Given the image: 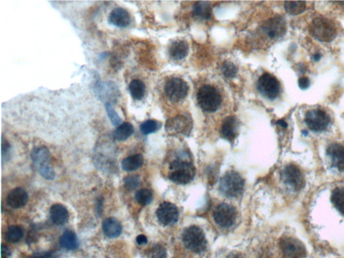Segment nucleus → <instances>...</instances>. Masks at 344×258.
Returning <instances> with one entry per match:
<instances>
[{
  "mask_svg": "<svg viewBox=\"0 0 344 258\" xmlns=\"http://www.w3.org/2000/svg\"><path fill=\"white\" fill-rule=\"evenodd\" d=\"M30 157L39 174L47 180H53L55 173L51 165V155L45 146L41 145L32 149Z\"/></svg>",
  "mask_w": 344,
  "mask_h": 258,
  "instance_id": "obj_1",
  "label": "nucleus"
},
{
  "mask_svg": "<svg viewBox=\"0 0 344 258\" xmlns=\"http://www.w3.org/2000/svg\"><path fill=\"white\" fill-rule=\"evenodd\" d=\"M168 177L177 184L185 185L193 181L196 174V168L189 161L176 159L170 165Z\"/></svg>",
  "mask_w": 344,
  "mask_h": 258,
  "instance_id": "obj_2",
  "label": "nucleus"
},
{
  "mask_svg": "<svg viewBox=\"0 0 344 258\" xmlns=\"http://www.w3.org/2000/svg\"><path fill=\"white\" fill-rule=\"evenodd\" d=\"M309 30L313 37L322 42H331L337 35L334 23L327 18L318 17L313 20L309 25Z\"/></svg>",
  "mask_w": 344,
  "mask_h": 258,
  "instance_id": "obj_3",
  "label": "nucleus"
},
{
  "mask_svg": "<svg viewBox=\"0 0 344 258\" xmlns=\"http://www.w3.org/2000/svg\"><path fill=\"white\" fill-rule=\"evenodd\" d=\"M244 187V179L237 172H227L220 181V193L228 198H236L241 196Z\"/></svg>",
  "mask_w": 344,
  "mask_h": 258,
  "instance_id": "obj_4",
  "label": "nucleus"
},
{
  "mask_svg": "<svg viewBox=\"0 0 344 258\" xmlns=\"http://www.w3.org/2000/svg\"><path fill=\"white\" fill-rule=\"evenodd\" d=\"M182 241L186 248L195 254L203 252L207 247L205 234L198 226H191L186 229L183 233Z\"/></svg>",
  "mask_w": 344,
  "mask_h": 258,
  "instance_id": "obj_5",
  "label": "nucleus"
},
{
  "mask_svg": "<svg viewBox=\"0 0 344 258\" xmlns=\"http://www.w3.org/2000/svg\"><path fill=\"white\" fill-rule=\"evenodd\" d=\"M197 101L200 107L205 112H214L221 105L222 96L216 87L205 85L199 89Z\"/></svg>",
  "mask_w": 344,
  "mask_h": 258,
  "instance_id": "obj_6",
  "label": "nucleus"
},
{
  "mask_svg": "<svg viewBox=\"0 0 344 258\" xmlns=\"http://www.w3.org/2000/svg\"><path fill=\"white\" fill-rule=\"evenodd\" d=\"M304 122L312 131L322 132L327 129L330 123V118L322 109H313L306 112Z\"/></svg>",
  "mask_w": 344,
  "mask_h": 258,
  "instance_id": "obj_7",
  "label": "nucleus"
},
{
  "mask_svg": "<svg viewBox=\"0 0 344 258\" xmlns=\"http://www.w3.org/2000/svg\"><path fill=\"white\" fill-rule=\"evenodd\" d=\"M189 87L182 79L173 78L168 80L165 86V93L170 101L179 102L187 96Z\"/></svg>",
  "mask_w": 344,
  "mask_h": 258,
  "instance_id": "obj_8",
  "label": "nucleus"
},
{
  "mask_svg": "<svg viewBox=\"0 0 344 258\" xmlns=\"http://www.w3.org/2000/svg\"><path fill=\"white\" fill-rule=\"evenodd\" d=\"M258 88L263 96L269 100L276 99L280 91V84L274 75L266 73L259 78Z\"/></svg>",
  "mask_w": 344,
  "mask_h": 258,
  "instance_id": "obj_9",
  "label": "nucleus"
},
{
  "mask_svg": "<svg viewBox=\"0 0 344 258\" xmlns=\"http://www.w3.org/2000/svg\"><path fill=\"white\" fill-rule=\"evenodd\" d=\"M236 217V210L227 203H221L215 208L213 218L216 225L223 228H228L234 225Z\"/></svg>",
  "mask_w": 344,
  "mask_h": 258,
  "instance_id": "obj_10",
  "label": "nucleus"
},
{
  "mask_svg": "<svg viewBox=\"0 0 344 258\" xmlns=\"http://www.w3.org/2000/svg\"><path fill=\"white\" fill-rule=\"evenodd\" d=\"M280 247L286 258H303L305 256L304 245L293 236H285L281 238Z\"/></svg>",
  "mask_w": 344,
  "mask_h": 258,
  "instance_id": "obj_11",
  "label": "nucleus"
},
{
  "mask_svg": "<svg viewBox=\"0 0 344 258\" xmlns=\"http://www.w3.org/2000/svg\"><path fill=\"white\" fill-rule=\"evenodd\" d=\"M282 179L295 191H301L305 186L303 173L295 165L290 164L284 168L282 172Z\"/></svg>",
  "mask_w": 344,
  "mask_h": 258,
  "instance_id": "obj_12",
  "label": "nucleus"
},
{
  "mask_svg": "<svg viewBox=\"0 0 344 258\" xmlns=\"http://www.w3.org/2000/svg\"><path fill=\"white\" fill-rule=\"evenodd\" d=\"M261 28L270 39H278L286 33V21L282 16H274L265 22Z\"/></svg>",
  "mask_w": 344,
  "mask_h": 258,
  "instance_id": "obj_13",
  "label": "nucleus"
},
{
  "mask_svg": "<svg viewBox=\"0 0 344 258\" xmlns=\"http://www.w3.org/2000/svg\"><path fill=\"white\" fill-rule=\"evenodd\" d=\"M157 219L164 226L173 225L179 218V211L175 204L169 202L161 203L156 211Z\"/></svg>",
  "mask_w": 344,
  "mask_h": 258,
  "instance_id": "obj_14",
  "label": "nucleus"
},
{
  "mask_svg": "<svg viewBox=\"0 0 344 258\" xmlns=\"http://www.w3.org/2000/svg\"><path fill=\"white\" fill-rule=\"evenodd\" d=\"M192 129V120L185 115H179L168 120L166 130L168 133L184 134L189 133Z\"/></svg>",
  "mask_w": 344,
  "mask_h": 258,
  "instance_id": "obj_15",
  "label": "nucleus"
},
{
  "mask_svg": "<svg viewBox=\"0 0 344 258\" xmlns=\"http://www.w3.org/2000/svg\"><path fill=\"white\" fill-rule=\"evenodd\" d=\"M327 154L331 160V166L339 171H344V146L339 143H332L327 148Z\"/></svg>",
  "mask_w": 344,
  "mask_h": 258,
  "instance_id": "obj_16",
  "label": "nucleus"
},
{
  "mask_svg": "<svg viewBox=\"0 0 344 258\" xmlns=\"http://www.w3.org/2000/svg\"><path fill=\"white\" fill-rule=\"evenodd\" d=\"M239 121L235 116H229L225 118L222 124L220 134L224 139L234 141L237 135Z\"/></svg>",
  "mask_w": 344,
  "mask_h": 258,
  "instance_id": "obj_17",
  "label": "nucleus"
},
{
  "mask_svg": "<svg viewBox=\"0 0 344 258\" xmlns=\"http://www.w3.org/2000/svg\"><path fill=\"white\" fill-rule=\"evenodd\" d=\"M28 200V193L21 188H16L9 193L7 202L12 209H21L24 207Z\"/></svg>",
  "mask_w": 344,
  "mask_h": 258,
  "instance_id": "obj_18",
  "label": "nucleus"
},
{
  "mask_svg": "<svg viewBox=\"0 0 344 258\" xmlns=\"http://www.w3.org/2000/svg\"><path fill=\"white\" fill-rule=\"evenodd\" d=\"M130 16L128 11L122 8L114 9L109 15L108 21L111 24L119 28H125L130 24Z\"/></svg>",
  "mask_w": 344,
  "mask_h": 258,
  "instance_id": "obj_19",
  "label": "nucleus"
},
{
  "mask_svg": "<svg viewBox=\"0 0 344 258\" xmlns=\"http://www.w3.org/2000/svg\"><path fill=\"white\" fill-rule=\"evenodd\" d=\"M102 229L105 236L109 238H116L121 236L123 227L116 218H106L102 224Z\"/></svg>",
  "mask_w": 344,
  "mask_h": 258,
  "instance_id": "obj_20",
  "label": "nucleus"
},
{
  "mask_svg": "<svg viewBox=\"0 0 344 258\" xmlns=\"http://www.w3.org/2000/svg\"><path fill=\"white\" fill-rule=\"evenodd\" d=\"M50 216L52 221L57 225H64L69 219V212L67 208L62 204H55L50 209Z\"/></svg>",
  "mask_w": 344,
  "mask_h": 258,
  "instance_id": "obj_21",
  "label": "nucleus"
},
{
  "mask_svg": "<svg viewBox=\"0 0 344 258\" xmlns=\"http://www.w3.org/2000/svg\"><path fill=\"white\" fill-rule=\"evenodd\" d=\"M189 46L186 41H176L170 46L169 53L172 58L175 60H182L187 56Z\"/></svg>",
  "mask_w": 344,
  "mask_h": 258,
  "instance_id": "obj_22",
  "label": "nucleus"
},
{
  "mask_svg": "<svg viewBox=\"0 0 344 258\" xmlns=\"http://www.w3.org/2000/svg\"><path fill=\"white\" fill-rule=\"evenodd\" d=\"M61 246L65 250L73 251L76 250L79 246L78 239L76 235L73 231H64L59 239Z\"/></svg>",
  "mask_w": 344,
  "mask_h": 258,
  "instance_id": "obj_23",
  "label": "nucleus"
},
{
  "mask_svg": "<svg viewBox=\"0 0 344 258\" xmlns=\"http://www.w3.org/2000/svg\"><path fill=\"white\" fill-rule=\"evenodd\" d=\"M143 156L141 154H135L124 159L122 161V168L124 171H135L143 166Z\"/></svg>",
  "mask_w": 344,
  "mask_h": 258,
  "instance_id": "obj_24",
  "label": "nucleus"
},
{
  "mask_svg": "<svg viewBox=\"0 0 344 258\" xmlns=\"http://www.w3.org/2000/svg\"><path fill=\"white\" fill-rule=\"evenodd\" d=\"M134 129L132 124L125 122L117 127L113 132V137L118 141H126L134 133Z\"/></svg>",
  "mask_w": 344,
  "mask_h": 258,
  "instance_id": "obj_25",
  "label": "nucleus"
},
{
  "mask_svg": "<svg viewBox=\"0 0 344 258\" xmlns=\"http://www.w3.org/2000/svg\"><path fill=\"white\" fill-rule=\"evenodd\" d=\"M193 15L204 20H209L212 16V8L208 1H198L193 8Z\"/></svg>",
  "mask_w": 344,
  "mask_h": 258,
  "instance_id": "obj_26",
  "label": "nucleus"
},
{
  "mask_svg": "<svg viewBox=\"0 0 344 258\" xmlns=\"http://www.w3.org/2000/svg\"><path fill=\"white\" fill-rule=\"evenodd\" d=\"M129 89L132 98H134V100H140L142 99L145 96L146 87L142 81L134 80L129 84Z\"/></svg>",
  "mask_w": 344,
  "mask_h": 258,
  "instance_id": "obj_27",
  "label": "nucleus"
},
{
  "mask_svg": "<svg viewBox=\"0 0 344 258\" xmlns=\"http://www.w3.org/2000/svg\"><path fill=\"white\" fill-rule=\"evenodd\" d=\"M331 201L339 212L344 216V187H337L333 190Z\"/></svg>",
  "mask_w": 344,
  "mask_h": 258,
  "instance_id": "obj_28",
  "label": "nucleus"
},
{
  "mask_svg": "<svg viewBox=\"0 0 344 258\" xmlns=\"http://www.w3.org/2000/svg\"><path fill=\"white\" fill-rule=\"evenodd\" d=\"M98 87V96L102 100L107 99L108 98H112V96H115L118 91L117 87L112 82L100 83Z\"/></svg>",
  "mask_w": 344,
  "mask_h": 258,
  "instance_id": "obj_29",
  "label": "nucleus"
},
{
  "mask_svg": "<svg viewBox=\"0 0 344 258\" xmlns=\"http://www.w3.org/2000/svg\"><path fill=\"white\" fill-rule=\"evenodd\" d=\"M24 231L20 226L11 225L7 229L5 234V239L10 243H18L22 239Z\"/></svg>",
  "mask_w": 344,
  "mask_h": 258,
  "instance_id": "obj_30",
  "label": "nucleus"
},
{
  "mask_svg": "<svg viewBox=\"0 0 344 258\" xmlns=\"http://www.w3.org/2000/svg\"><path fill=\"white\" fill-rule=\"evenodd\" d=\"M284 9L291 15H298L302 13L306 9L305 1H285Z\"/></svg>",
  "mask_w": 344,
  "mask_h": 258,
  "instance_id": "obj_31",
  "label": "nucleus"
},
{
  "mask_svg": "<svg viewBox=\"0 0 344 258\" xmlns=\"http://www.w3.org/2000/svg\"><path fill=\"white\" fill-rule=\"evenodd\" d=\"M153 193L149 189L139 190L134 194L136 201L143 207L149 205L153 200Z\"/></svg>",
  "mask_w": 344,
  "mask_h": 258,
  "instance_id": "obj_32",
  "label": "nucleus"
},
{
  "mask_svg": "<svg viewBox=\"0 0 344 258\" xmlns=\"http://www.w3.org/2000/svg\"><path fill=\"white\" fill-rule=\"evenodd\" d=\"M161 126V123L158 121L155 120H148L141 124L140 130L143 134L148 135L158 130Z\"/></svg>",
  "mask_w": 344,
  "mask_h": 258,
  "instance_id": "obj_33",
  "label": "nucleus"
},
{
  "mask_svg": "<svg viewBox=\"0 0 344 258\" xmlns=\"http://www.w3.org/2000/svg\"><path fill=\"white\" fill-rule=\"evenodd\" d=\"M105 108L107 110V115L112 125L115 127H118L122 124L121 118L118 116L117 112L114 110L110 102H106Z\"/></svg>",
  "mask_w": 344,
  "mask_h": 258,
  "instance_id": "obj_34",
  "label": "nucleus"
},
{
  "mask_svg": "<svg viewBox=\"0 0 344 258\" xmlns=\"http://www.w3.org/2000/svg\"><path fill=\"white\" fill-rule=\"evenodd\" d=\"M222 73L227 78H232L236 76L237 69L233 63L226 62L224 63L221 68Z\"/></svg>",
  "mask_w": 344,
  "mask_h": 258,
  "instance_id": "obj_35",
  "label": "nucleus"
},
{
  "mask_svg": "<svg viewBox=\"0 0 344 258\" xmlns=\"http://www.w3.org/2000/svg\"><path fill=\"white\" fill-rule=\"evenodd\" d=\"M140 182H141V180H140V177L138 175H129V176L124 179L125 188L129 190V191H133V190L139 187Z\"/></svg>",
  "mask_w": 344,
  "mask_h": 258,
  "instance_id": "obj_36",
  "label": "nucleus"
},
{
  "mask_svg": "<svg viewBox=\"0 0 344 258\" xmlns=\"http://www.w3.org/2000/svg\"><path fill=\"white\" fill-rule=\"evenodd\" d=\"M167 251L161 245H156L151 253V258H166Z\"/></svg>",
  "mask_w": 344,
  "mask_h": 258,
  "instance_id": "obj_37",
  "label": "nucleus"
},
{
  "mask_svg": "<svg viewBox=\"0 0 344 258\" xmlns=\"http://www.w3.org/2000/svg\"><path fill=\"white\" fill-rule=\"evenodd\" d=\"M10 153V146L8 141L2 138V158L8 157Z\"/></svg>",
  "mask_w": 344,
  "mask_h": 258,
  "instance_id": "obj_38",
  "label": "nucleus"
},
{
  "mask_svg": "<svg viewBox=\"0 0 344 258\" xmlns=\"http://www.w3.org/2000/svg\"><path fill=\"white\" fill-rule=\"evenodd\" d=\"M310 85V81L309 78H306V77H302L299 79V86L300 88L302 89H305L309 87Z\"/></svg>",
  "mask_w": 344,
  "mask_h": 258,
  "instance_id": "obj_39",
  "label": "nucleus"
},
{
  "mask_svg": "<svg viewBox=\"0 0 344 258\" xmlns=\"http://www.w3.org/2000/svg\"><path fill=\"white\" fill-rule=\"evenodd\" d=\"M1 258H8L11 255L10 248L6 245L1 244Z\"/></svg>",
  "mask_w": 344,
  "mask_h": 258,
  "instance_id": "obj_40",
  "label": "nucleus"
},
{
  "mask_svg": "<svg viewBox=\"0 0 344 258\" xmlns=\"http://www.w3.org/2000/svg\"><path fill=\"white\" fill-rule=\"evenodd\" d=\"M136 241H137V244L139 245H142L147 244L148 242V238L147 236H144V235H139L136 238Z\"/></svg>",
  "mask_w": 344,
  "mask_h": 258,
  "instance_id": "obj_41",
  "label": "nucleus"
},
{
  "mask_svg": "<svg viewBox=\"0 0 344 258\" xmlns=\"http://www.w3.org/2000/svg\"><path fill=\"white\" fill-rule=\"evenodd\" d=\"M51 254L50 253H38V254H34L30 258H51Z\"/></svg>",
  "mask_w": 344,
  "mask_h": 258,
  "instance_id": "obj_42",
  "label": "nucleus"
},
{
  "mask_svg": "<svg viewBox=\"0 0 344 258\" xmlns=\"http://www.w3.org/2000/svg\"><path fill=\"white\" fill-rule=\"evenodd\" d=\"M277 124L278 125H279V126H280L281 127H282V128H287L288 125L287 123H286L284 121V120L281 119V120H279V121H277Z\"/></svg>",
  "mask_w": 344,
  "mask_h": 258,
  "instance_id": "obj_43",
  "label": "nucleus"
},
{
  "mask_svg": "<svg viewBox=\"0 0 344 258\" xmlns=\"http://www.w3.org/2000/svg\"><path fill=\"white\" fill-rule=\"evenodd\" d=\"M227 258H243L241 256L239 255V254H231Z\"/></svg>",
  "mask_w": 344,
  "mask_h": 258,
  "instance_id": "obj_44",
  "label": "nucleus"
},
{
  "mask_svg": "<svg viewBox=\"0 0 344 258\" xmlns=\"http://www.w3.org/2000/svg\"><path fill=\"white\" fill-rule=\"evenodd\" d=\"M320 58L321 55H320V54H316V55H315L314 56V59L315 61L320 60Z\"/></svg>",
  "mask_w": 344,
  "mask_h": 258,
  "instance_id": "obj_45",
  "label": "nucleus"
}]
</instances>
